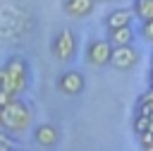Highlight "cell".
Wrapping results in <instances>:
<instances>
[{"instance_id": "1", "label": "cell", "mask_w": 153, "mask_h": 151, "mask_svg": "<svg viewBox=\"0 0 153 151\" xmlns=\"http://www.w3.org/2000/svg\"><path fill=\"white\" fill-rule=\"evenodd\" d=\"M0 89L19 98L29 89V65L22 55H10L0 70Z\"/></svg>"}, {"instance_id": "9", "label": "cell", "mask_w": 153, "mask_h": 151, "mask_svg": "<svg viewBox=\"0 0 153 151\" xmlns=\"http://www.w3.org/2000/svg\"><path fill=\"white\" fill-rule=\"evenodd\" d=\"M62 10L67 17L84 19L96 10V0H62Z\"/></svg>"}, {"instance_id": "13", "label": "cell", "mask_w": 153, "mask_h": 151, "mask_svg": "<svg viewBox=\"0 0 153 151\" xmlns=\"http://www.w3.org/2000/svg\"><path fill=\"white\" fill-rule=\"evenodd\" d=\"M139 38H143L146 43H153V19H146L139 24Z\"/></svg>"}, {"instance_id": "19", "label": "cell", "mask_w": 153, "mask_h": 151, "mask_svg": "<svg viewBox=\"0 0 153 151\" xmlns=\"http://www.w3.org/2000/svg\"><path fill=\"white\" fill-rule=\"evenodd\" d=\"M12 151H22V149H12Z\"/></svg>"}, {"instance_id": "12", "label": "cell", "mask_w": 153, "mask_h": 151, "mask_svg": "<svg viewBox=\"0 0 153 151\" xmlns=\"http://www.w3.org/2000/svg\"><path fill=\"white\" fill-rule=\"evenodd\" d=\"M134 132L141 137L146 132H151V115H141V113H134V122H131Z\"/></svg>"}, {"instance_id": "16", "label": "cell", "mask_w": 153, "mask_h": 151, "mask_svg": "<svg viewBox=\"0 0 153 151\" xmlns=\"http://www.w3.org/2000/svg\"><path fill=\"white\" fill-rule=\"evenodd\" d=\"M151 89H153V67H151Z\"/></svg>"}, {"instance_id": "7", "label": "cell", "mask_w": 153, "mask_h": 151, "mask_svg": "<svg viewBox=\"0 0 153 151\" xmlns=\"http://www.w3.org/2000/svg\"><path fill=\"white\" fill-rule=\"evenodd\" d=\"M141 60V53L134 46H120L112 53V67L115 70H134Z\"/></svg>"}, {"instance_id": "5", "label": "cell", "mask_w": 153, "mask_h": 151, "mask_svg": "<svg viewBox=\"0 0 153 151\" xmlns=\"http://www.w3.org/2000/svg\"><path fill=\"white\" fill-rule=\"evenodd\" d=\"M86 89V77L79 70H67L57 77V91L65 96H79Z\"/></svg>"}, {"instance_id": "3", "label": "cell", "mask_w": 153, "mask_h": 151, "mask_svg": "<svg viewBox=\"0 0 153 151\" xmlns=\"http://www.w3.org/2000/svg\"><path fill=\"white\" fill-rule=\"evenodd\" d=\"M112 53H115V46L110 43V38H93L88 41L86 50H84V58L88 65L93 67H105V65H112Z\"/></svg>"}, {"instance_id": "11", "label": "cell", "mask_w": 153, "mask_h": 151, "mask_svg": "<svg viewBox=\"0 0 153 151\" xmlns=\"http://www.w3.org/2000/svg\"><path fill=\"white\" fill-rule=\"evenodd\" d=\"M134 12H136V19L139 22H146V19H153V0H134Z\"/></svg>"}, {"instance_id": "15", "label": "cell", "mask_w": 153, "mask_h": 151, "mask_svg": "<svg viewBox=\"0 0 153 151\" xmlns=\"http://www.w3.org/2000/svg\"><path fill=\"white\" fill-rule=\"evenodd\" d=\"M141 151H153V141L151 144H141Z\"/></svg>"}, {"instance_id": "14", "label": "cell", "mask_w": 153, "mask_h": 151, "mask_svg": "<svg viewBox=\"0 0 153 151\" xmlns=\"http://www.w3.org/2000/svg\"><path fill=\"white\" fill-rule=\"evenodd\" d=\"M0 151H12V149H10V141H7V137H2V139H0Z\"/></svg>"}, {"instance_id": "6", "label": "cell", "mask_w": 153, "mask_h": 151, "mask_svg": "<svg viewBox=\"0 0 153 151\" xmlns=\"http://www.w3.org/2000/svg\"><path fill=\"white\" fill-rule=\"evenodd\" d=\"M134 17H136L134 7H115V10H110V12L103 17V26H105V31L120 29V26H131Z\"/></svg>"}, {"instance_id": "18", "label": "cell", "mask_w": 153, "mask_h": 151, "mask_svg": "<svg viewBox=\"0 0 153 151\" xmlns=\"http://www.w3.org/2000/svg\"><path fill=\"white\" fill-rule=\"evenodd\" d=\"M151 65H153V53H151Z\"/></svg>"}, {"instance_id": "17", "label": "cell", "mask_w": 153, "mask_h": 151, "mask_svg": "<svg viewBox=\"0 0 153 151\" xmlns=\"http://www.w3.org/2000/svg\"><path fill=\"white\" fill-rule=\"evenodd\" d=\"M96 2H112V0H96Z\"/></svg>"}, {"instance_id": "10", "label": "cell", "mask_w": 153, "mask_h": 151, "mask_svg": "<svg viewBox=\"0 0 153 151\" xmlns=\"http://www.w3.org/2000/svg\"><path fill=\"white\" fill-rule=\"evenodd\" d=\"M139 36V31H134V26H120V29H110L108 38L115 48L120 46H134V38Z\"/></svg>"}, {"instance_id": "2", "label": "cell", "mask_w": 153, "mask_h": 151, "mask_svg": "<svg viewBox=\"0 0 153 151\" xmlns=\"http://www.w3.org/2000/svg\"><path fill=\"white\" fill-rule=\"evenodd\" d=\"M31 120H33V113L22 98H14L12 103L0 108V127L5 132H24L29 129Z\"/></svg>"}, {"instance_id": "4", "label": "cell", "mask_w": 153, "mask_h": 151, "mask_svg": "<svg viewBox=\"0 0 153 151\" xmlns=\"http://www.w3.org/2000/svg\"><path fill=\"white\" fill-rule=\"evenodd\" d=\"M50 53L53 58H57L60 62H69L76 53V36L72 29H60L53 38V46H50Z\"/></svg>"}, {"instance_id": "8", "label": "cell", "mask_w": 153, "mask_h": 151, "mask_svg": "<svg viewBox=\"0 0 153 151\" xmlns=\"http://www.w3.org/2000/svg\"><path fill=\"white\" fill-rule=\"evenodd\" d=\"M33 141L43 149H50L60 141V129L53 125V122H41L36 129H33Z\"/></svg>"}]
</instances>
